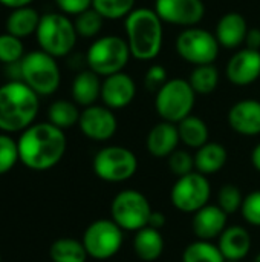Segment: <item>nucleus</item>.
Listing matches in <instances>:
<instances>
[{
    "instance_id": "obj_22",
    "label": "nucleus",
    "mask_w": 260,
    "mask_h": 262,
    "mask_svg": "<svg viewBox=\"0 0 260 262\" xmlns=\"http://www.w3.org/2000/svg\"><path fill=\"white\" fill-rule=\"evenodd\" d=\"M101 84L100 75L90 69L81 71L72 81V98L74 103L89 107L93 106L95 101L101 97Z\"/></svg>"
},
{
    "instance_id": "obj_38",
    "label": "nucleus",
    "mask_w": 260,
    "mask_h": 262,
    "mask_svg": "<svg viewBox=\"0 0 260 262\" xmlns=\"http://www.w3.org/2000/svg\"><path fill=\"white\" fill-rule=\"evenodd\" d=\"M167 81H169V78H167V71H166L164 66H161V64H152L146 71L144 84H146L147 89H150L153 92H158Z\"/></svg>"
},
{
    "instance_id": "obj_15",
    "label": "nucleus",
    "mask_w": 260,
    "mask_h": 262,
    "mask_svg": "<svg viewBox=\"0 0 260 262\" xmlns=\"http://www.w3.org/2000/svg\"><path fill=\"white\" fill-rule=\"evenodd\" d=\"M227 78L234 86H250L260 77V51L239 49L231 55L225 68Z\"/></svg>"
},
{
    "instance_id": "obj_28",
    "label": "nucleus",
    "mask_w": 260,
    "mask_h": 262,
    "mask_svg": "<svg viewBox=\"0 0 260 262\" xmlns=\"http://www.w3.org/2000/svg\"><path fill=\"white\" fill-rule=\"evenodd\" d=\"M80 115L81 112L78 111L77 103H72L69 100H57L48 109L49 123L60 127L61 130L78 124Z\"/></svg>"
},
{
    "instance_id": "obj_36",
    "label": "nucleus",
    "mask_w": 260,
    "mask_h": 262,
    "mask_svg": "<svg viewBox=\"0 0 260 262\" xmlns=\"http://www.w3.org/2000/svg\"><path fill=\"white\" fill-rule=\"evenodd\" d=\"M169 169L178 178L185 177V175L192 173L195 169V157H192L185 150H175L169 157Z\"/></svg>"
},
{
    "instance_id": "obj_34",
    "label": "nucleus",
    "mask_w": 260,
    "mask_h": 262,
    "mask_svg": "<svg viewBox=\"0 0 260 262\" xmlns=\"http://www.w3.org/2000/svg\"><path fill=\"white\" fill-rule=\"evenodd\" d=\"M20 161L18 144L8 134H0V175L8 173Z\"/></svg>"
},
{
    "instance_id": "obj_43",
    "label": "nucleus",
    "mask_w": 260,
    "mask_h": 262,
    "mask_svg": "<svg viewBox=\"0 0 260 262\" xmlns=\"http://www.w3.org/2000/svg\"><path fill=\"white\" fill-rule=\"evenodd\" d=\"M251 164H253V167L256 170L260 172V143L253 149V152H251Z\"/></svg>"
},
{
    "instance_id": "obj_44",
    "label": "nucleus",
    "mask_w": 260,
    "mask_h": 262,
    "mask_svg": "<svg viewBox=\"0 0 260 262\" xmlns=\"http://www.w3.org/2000/svg\"><path fill=\"white\" fill-rule=\"evenodd\" d=\"M254 262H260V253L256 256V259H254Z\"/></svg>"
},
{
    "instance_id": "obj_8",
    "label": "nucleus",
    "mask_w": 260,
    "mask_h": 262,
    "mask_svg": "<svg viewBox=\"0 0 260 262\" xmlns=\"http://www.w3.org/2000/svg\"><path fill=\"white\" fill-rule=\"evenodd\" d=\"M221 45L216 35L204 28H184L176 37L178 55L190 64H215Z\"/></svg>"
},
{
    "instance_id": "obj_46",
    "label": "nucleus",
    "mask_w": 260,
    "mask_h": 262,
    "mask_svg": "<svg viewBox=\"0 0 260 262\" xmlns=\"http://www.w3.org/2000/svg\"><path fill=\"white\" fill-rule=\"evenodd\" d=\"M0 262H2V256H0Z\"/></svg>"
},
{
    "instance_id": "obj_16",
    "label": "nucleus",
    "mask_w": 260,
    "mask_h": 262,
    "mask_svg": "<svg viewBox=\"0 0 260 262\" xmlns=\"http://www.w3.org/2000/svg\"><path fill=\"white\" fill-rule=\"evenodd\" d=\"M136 95V84L126 72L109 75L101 84V100L109 109H123L129 106Z\"/></svg>"
},
{
    "instance_id": "obj_7",
    "label": "nucleus",
    "mask_w": 260,
    "mask_h": 262,
    "mask_svg": "<svg viewBox=\"0 0 260 262\" xmlns=\"http://www.w3.org/2000/svg\"><path fill=\"white\" fill-rule=\"evenodd\" d=\"M195 100L196 92L193 91L188 80L172 78L156 92L155 109L162 121L178 124L192 115Z\"/></svg>"
},
{
    "instance_id": "obj_45",
    "label": "nucleus",
    "mask_w": 260,
    "mask_h": 262,
    "mask_svg": "<svg viewBox=\"0 0 260 262\" xmlns=\"http://www.w3.org/2000/svg\"><path fill=\"white\" fill-rule=\"evenodd\" d=\"M225 262H241V261H225Z\"/></svg>"
},
{
    "instance_id": "obj_42",
    "label": "nucleus",
    "mask_w": 260,
    "mask_h": 262,
    "mask_svg": "<svg viewBox=\"0 0 260 262\" xmlns=\"http://www.w3.org/2000/svg\"><path fill=\"white\" fill-rule=\"evenodd\" d=\"M34 0H0L2 5H5L6 8L15 9V8H21V6H29Z\"/></svg>"
},
{
    "instance_id": "obj_26",
    "label": "nucleus",
    "mask_w": 260,
    "mask_h": 262,
    "mask_svg": "<svg viewBox=\"0 0 260 262\" xmlns=\"http://www.w3.org/2000/svg\"><path fill=\"white\" fill-rule=\"evenodd\" d=\"M178 132L181 141L192 149H199L208 143V126L199 117L188 115L184 118L178 123Z\"/></svg>"
},
{
    "instance_id": "obj_11",
    "label": "nucleus",
    "mask_w": 260,
    "mask_h": 262,
    "mask_svg": "<svg viewBox=\"0 0 260 262\" xmlns=\"http://www.w3.org/2000/svg\"><path fill=\"white\" fill-rule=\"evenodd\" d=\"M81 243L90 258L104 261L120 252L123 229L113 220H98L87 226Z\"/></svg>"
},
{
    "instance_id": "obj_37",
    "label": "nucleus",
    "mask_w": 260,
    "mask_h": 262,
    "mask_svg": "<svg viewBox=\"0 0 260 262\" xmlns=\"http://www.w3.org/2000/svg\"><path fill=\"white\" fill-rule=\"evenodd\" d=\"M241 213L248 224L260 227V190H254L244 198Z\"/></svg>"
},
{
    "instance_id": "obj_13",
    "label": "nucleus",
    "mask_w": 260,
    "mask_h": 262,
    "mask_svg": "<svg viewBox=\"0 0 260 262\" xmlns=\"http://www.w3.org/2000/svg\"><path fill=\"white\" fill-rule=\"evenodd\" d=\"M155 11L164 23L192 28L205 15L202 0H155Z\"/></svg>"
},
{
    "instance_id": "obj_35",
    "label": "nucleus",
    "mask_w": 260,
    "mask_h": 262,
    "mask_svg": "<svg viewBox=\"0 0 260 262\" xmlns=\"http://www.w3.org/2000/svg\"><path fill=\"white\" fill-rule=\"evenodd\" d=\"M242 203H244V196H242V192L239 190L238 186L225 184L224 187H221V190L218 193V206L227 215L241 210L242 209Z\"/></svg>"
},
{
    "instance_id": "obj_41",
    "label": "nucleus",
    "mask_w": 260,
    "mask_h": 262,
    "mask_svg": "<svg viewBox=\"0 0 260 262\" xmlns=\"http://www.w3.org/2000/svg\"><path fill=\"white\" fill-rule=\"evenodd\" d=\"M166 223H167V218H166V215L162 212H155V210L152 212L150 220H149V227L161 230L166 226Z\"/></svg>"
},
{
    "instance_id": "obj_27",
    "label": "nucleus",
    "mask_w": 260,
    "mask_h": 262,
    "mask_svg": "<svg viewBox=\"0 0 260 262\" xmlns=\"http://www.w3.org/2000/svg\"><path fill=\"white\" fill-rule=\"evenodd\" d=\"M49 255L52 262H86L89 256L83 243L74 238H60L54 241Z\"/></svg>"
},
{
    "instance_id": "obj_4",
    "label": "nucleus",
    "mask_w": 260,
    "mask_h": 262,
    "mask_svg": "<svg viewBox=\"0 0 260 262\" xmlns=\"http://www.w3.org/2000/svg\"><path fill=\"white\" fill-rule=\"evenodd\" d=\"M35 35L40 49L55 58L66 57L75 48L78 37L74 21L63 12L41 15Z\"/></svg>"
},
{
    "instance_id": "obj_10",
    "label": "nucleus",
    "mask_w": 260,
    "mask_h": 262,
    "mask_svg": "<svg viewBox=\"0 0 260 262\" xmlns=\"http://www.w3.org/2000/svg\"><path fill=\"white\" fill-rule=\"evenodd\" d=\"M138 170L135 154L121 146H109L101 149L93 158L95 175L107 183H123L130 180Z\"/></svg>"
},
{
    "instance_id": "obj_5",
    "label": "nucleus",
    "mask_w": 260,
    "mask_h": 262,
    "mask_svg": "<svg viewBox=\"0 0 260 262\" xmlns=\"http://www.w3.org/2000/svg\"><path fill=\"white\" fill-rule=\"evenodd\" d=\"M20 80L28 84L38 97L52 95L61 81V72L55 57L44 51H32L26 54L20 63Z\"/></svg>"
},
{
    "instance_id": "obj_23",
    "label": "nucleus",
    "mask_w": 260,
    "mask_h": 262,
    "mask_svg": "<svg viewBox=\"0 0 260 262\" xmlns=\"http://www.w3.org/2000/svg\"><path fill=\"white\" fill-rule=\"evenodd\" d=\"M133 252L141 261H156L164 252V238L161 232L149 226L138 230L133 238Z\"/></svg>"
},
{
    "instance_id": "obj_19",
    "label": "nucleus",
    "mask_w": 260,
    "mask_h": 262,
    "mask_svg": "<svg viewBox=\"0 0 260 262\" xmlns=\"http://www.w3.org/2000/svg\"><path fill=\"white\" fill-rule=\"evenodd\" d=\"M250 28L247 23V18L236 11L224 14L218 25L215 35L219 41V45L225 49H236L242 45H245V38Z\"/></svg>"
},
{
    "instance_id": "obj_32",
    "label": "nucleus",
    "mask_w": 260,
    "mask_h": 262,
    "mask_svg": "<svg viewBox=\"0 0 260 262\" xmlns=\"http://www.w3.org/2000/svg\"><path fill=\"white\" fill-rule=\"evenodd\" d=\"M103 21H104V18L93 8H89L87 11H84L75 17L74 25H75V31L80 37L93 38L103 29Z\"/></svg>"
},
{
    "instance_id": "obj_29",
    "label": "nucleus",
    "mask_w": 260,
    "mask_h": 262,
    "mask_svg": "<svg viewBox=\"0 0 260 262\" xmlns=\"http://www.w3.org/2000/svg\"><path fill=\"white\" fill-rule=\"evenodd\" d=\"M188 83L192 84L193 91L199 95H208L215 92L219 84V71L215 64H202L195 66L190 74Z\"/></svg>"
},
{
    "instance_id": "obj_17",
    "label": "nucleus",
    "mask_w": 260,
    "mask_h": 262,
    "mask_svg": "<svg viewBox=\"0 0 260 262\" xmlns=\"http://www.w3.org/2000/svg\"><path fill=\"white\" fill-rule=\"evenodd\" d=\"M228 124L239 135L254 137L260 134V101L259 100H241L234 103L228 111Z\"/></svg>"
},
{
    "instance_id": "obj_39",
    "label": "nucleus",
    "mask_w": 260,
    "mask_h": 262,
    "mask_svg": "<svg viewBox=\"0 0 260 262\" xmlns=\"http://www.w3.org/2000/svg\"><path fill=\"white\" fill-rule=\"evenodd\" d=\"M58 9L66 15H78L92 8V0H54Z\"/></svg>"
},
{
    "instance_id": "obj_31",
    "label": "nucleus",
    "mask_w": 260,
    "mask_h": 262,
    "mask_svg": "<svg viewBox=\"0 0 260 262\" xmlns=\"http://www.w3.org/2000/svg\"><path fill=\"white\" fill-rule=\"evenodd\" d=\"M136 0H92V8L107 20L126 18L135 9Z\"/></svg>"
},
{
    "instance_id": "obj_20",
    "label": "nucleus",
    "mask_w": 260,
    "mask_h": 262,
    "mask_svg": "<svg viewBox=\"0 0 260 262\" xmlns=\"http://www.w3.org/2000/svg\"><path fill=\"white\" fill-rule=\"evenodd\" d=\"M181 138L178 126L169 121L155 124L147 135V149L156 158H169L178 147Z\"/></svg>"
},
{
    "instance_id": "obj_40",
    "label": "nucleus",
    "mask_w": 260,
    "mask_h": 262,
    "mask_svg": "<svg viewBox=\"0 0 260 262\" xmlns=\"http://www.w3.org/2000/svg\"><path fill=\"white\" fill-rule=\"evenodd\" d=\"M245 46L248 49L260 51V29L259 28H251L247 34L245 38Z\"/></svg>"
},
{
    "instance_id": "obj_24",
    "label": "nucleus",
    "mask_w": 260,
    "mask_h": 262,
    "mask_svg": "<svg viewBox=\"0 0 260 262\" xmlns=\"http://www.w3.org/2000/svg\"><path fill=\"white\" fill-rule=\"evenodd\" d=\"M41 15L31 6L15 8L6 18V31L18 38H26L37 32Z\"/></svg>"
},
{
    "instance_id": "obj_14",
    "label": "nucleus",
    "mask_w": 260,
    "mask_h": 262,
    "mask_svg": "<svg viewBox=\"0 0 260 262\" xmlns=\"http://www.w3.org/2000/svg\"><path fill=\"white\" fill-rule=\"evenodd\" d=\"M78 126L84 137L93 141H107L115 135L118 129V121L112 109H109L107 106L93 104L84 107L80 115Z\"/></svg>"
},
{
    "instance_id": "obj_3",
    "label": "nucleus",
    "mask_w": 260,
    "mask_h": 262,
    "mask_svg": "<svg viewBox=\"0 0 260 262\" xmlns=\"http://www.w3.org/2000/svg\"><path fill=\"white\" fill-rule=\"evenodd\" d=\"M162 20L155 9L135 8L124 20L126 41L132 57L141 61L153 60L159 55L164 41Z\"/></svg>"
},
{
    "instance_id": "obj_21",
    "label": "nucleus",
    "mask_w": 260,
    "mask_h": 262,
    "mask_svg": "<svg viewBox=\"0 0 260 262\" xmlns=\"http://www.w3.org/2000/svg\"><path fill=\"white\" fill-rule=\"evenodd\" d=\"M218 247L225 261H242L251 250V236L247 229L231 226L218 238Z\"/></svg>"
},
{
    "instance_id": "obj_18",
    "label": "nucleus",
    "mask_w": 260,
    "mask_h": 262,
    "mask_svg": "<svg viewBox=\"0 0 260 262\" xmlns=\"http://www.w3.org/2000/svg\"><path fill=\"white\" fill-rule=\"evenodd\" d=\"M227 220L228 215L218 204H207L195 213L192 223L193 232L199 239L211 241L219 238L227 229Z\"/></svg>"
},
{
    "instance_id": "obj_1",
    "label": "nucleus",
    "mask_w": 260,
    "mask_h": 262,
    "mask_svg": "<svg viewBox=\"0 0 260 262\" xmlns=\"http://www.w3.org/2000/svg\"><path fill=\"white\" fill-rule=\"evenodd\" d=\"M20 163L31 170H49L60 163L66 152L64 132L48 123H37L25 129L17 140Z\"/></svg>"
},
{
    "instance_id": "obj_9",
    "label": "nucleus",
    "mask_w": 260,
    "mask_h": 262,
    "mask_svg": "<svg viewBox=\"0 0 260 262\" xmlns=\"http://www.w3.org/2000/svg\"><path fill=\"white\" fill-rule=\"evenodd\" d=\"M112 220L127 232H138L149 226L152 207L149 200L138 190L120 192L110 206Z\"/></svg>"
},
{
    "instance_id": "obj_33",
    "label": "nucleus",
    "mask_w": 260,
    "mask_h": 262,
    "mask_svg": "<svg viewBox=\"0 0 260 262\" xmlns=\"http://www.w3.org/2000/svg\"><path fill=\"white\" fill-rule=\"evenodd\" d=\"M25 57L21 38L9 32L0 34V61L5 64H15Z\"/></svg>"
},
{
    "instance_id": "obj_12",
    "label": "nucleus",
    "mask_w": 260,
    "mask_h": 262,
    "mask_svg": "<svg viewBox=\"0 0 260 262\" xmlns=\"http://www.w3.org/2000/svg\"><path fill=\"white\" fill-rule=\"evenodd\" d=\"M211 193L210 181L199 172H192L176 180L172 187V204L184 213H196L208 204Z\"/></svg>"
},
{
    "instance_id": "obj_30",
    "label": "nucleus",
    "mask_w": 260,
    "mask_h": 262,
    "mask_svg": "<svg viewBox=\"0 0 260 262\" xmlns=\"http://www.w3.org/2000/svg\"><path fill=\"white\" fill-rule=\"evenodd\" d=\"M182 262H225L218 246L199 239L192 243L182 253Z\"/></svg>"
},
{
    "instance_id": "obj_25",
    "label": "nucleus",
    "mask_w": 260,
    "mask_h": 262,
    "mask_svg": "<svg viewBox=\"0 0 260 262\" xmlns=\"http://www.w3.org/2000/svg\"><path fill=\"white\" fill-rule=\"evenodd\" d=\"M228 154L222 144L208 141L198 149L195 155V169L202 175H211L219 172L225 166Z\"/></svg>"
},
{
    "instance_id": "obj_6",
    "label": "nucleus",
    "mask_w": 260,
    "mask_h": 262,
    "mask_svg": "<svg viewBox=\"0 0 260 262\" xmlns=\"http://www.w3.org/2000/svg\"><path fill=\"white\" fill-rule=\"evenodd\" d=\"M132 54L126 38L120 35L98 37L86 54V63L90 71L100 77H109L123 72Z\"/></svg>"
},
{
    "instance_id": "obj_2",
    "label": "nucleus",
    "mask_w": 260,
    "mask_h": 262,
    "mask_svg": "<svg viewBox=\"0 0 260 262\" xmlns=\"http://www.w3.org/2000/svg\"><path fill=\"white\" fill-rule=\"evenodd\" d=\"M38 107V95L21 80L5 83L0 86V130L23 132L34 124Z\"/></svg>"
}]
</instances>
